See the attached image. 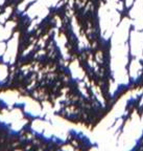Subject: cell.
<instances>
[{
    "label": "cell",
    "mask_w": 143,
    "mask_h": 151,
    "mask_svg": "<svg viewBox=\"0 0 143 151\" xmlns=\"http://www.w3.org/2000/svg\"><path fill=\"white\" fill-rule=\"evenodd\" d=\"M51 151H65V150H64V148H58V149H53Z\"/></svg>",
    "instance_id": "8"
},
{
    "label": "cell",
    "mask_w": 143,
    "mask_h": 151,
    "mask_svg": "<svg viewBox=\"0 0 143 151\" xmlns=\"http://www.w3.org/2000/svg\"><path fill=\"white\" fill-rule=\"evenodd\" d=\"M129 151H143V132H142V135L136 141L134 147Z\"/></svg>",
    "instance_id": "5"
},
{
    "label": "cell",
    "mask_w": 143,
    "mask_h": 151,
    "mask_svg": "<svg viewBox=\"0 0 143 151\" xmlns=\"http://www.w3.org/2000/svg\"><path fill=\"white\" fill-rule=\"evenodd\" d=\"M136 1H137V0H133V1H132V4L129 5V6L127 9V16L129 17V13H131L132 9L134 7V5H135V3H136Z\"/></svg>",
    "instance_id": "6"
},
{
    "label": "cell",
    "mask_w": 143,
    "mask_h": 151,
    "mask_svg": "<svg viewBox=\"0 0 143 151\" xmlns=\"http://www.w3.org/2000/svg\"><path fill=\"white\" fill-rule=\"evenodd\" d=\"M7 64H9V62H5L4 60H3V55H1V56H0V65L7 66Z\"/></svg>",
    "instance_id": "7"
},
{
    "label": "cell",
    "mask_w": 143,
    "mask_h": 151,
    "mask_svg": "<svg viewBox=\"0 0 143 151\" xmlns=\"http://www.w3.org/2000/svg\"><path fill=\"white\" fill-rule=\"evenodd\" d=\"M70 12L78 26V34L88 43L91 63L98 73L100 87L99 93L103 101L112 97L111 85L115 82L112 70V39L113 34L106 39L102 36L99 12L107 0H67Z\"/></svg>",
    "instance_id": "1"
},
{
    "label": "cell",
    "mask_w": 143,
    "mask_h": 151,
    "mask_svg": "<svg viewBox=\"0 0 143 151\" xmlns=\"http://www.w3.org/2000/svg\"><path fill=\"white\" fill-rule=\"evenodd\" d=\"M24 1H25V0H19V1H18V5L22 4V3H23V2H24Z\"/></svg>",
    "instance_id": "9"
},
{
    "label": "cell",
    "mask_w": 143,
    "mask_h": 151,
    "mask_svg": "<svg viewBox=\"0 0 143 151\" xmlns=\"http://www.w3.org/2000/svg\"><path fill=\"white\" fill-rule=\"evenodd\" d=\"M13 107L21 110L26 123L19 130H14L12 124L0 121V151H24L33 139V123L37 120L46 121L45 119H40L41 116L26 112L24 110L25 103H16Z\"/></svg>",
    "instance_id": "2"
},
{
    "label": "cell",
    "mask_w": 143,
    "mask_h": 151,
    "mask_svg": "<svg viewBox=\"0 0 143 151\" xmlns=\"http://www.w3.org/2000/svg\"><path fill=\"white\" fill-rule=\"evenodd\" d=\"M67 139L69 146L75 151H91L93 148L98 147L96 143H92L90 139L83 132L70 129L67 132Z\"/></svg>",
    "instance_id": "3"
},
{
    "label": "cell",
    "mask_w": 143,
    "mask_h": 151,
    "mask_svg": "<svg viewBox=\"0 0 143 151\" xmlns=\"http://www.w3.org/2000/svg\"><path fill=\"white\" fill-rule=\"evenodd\" d=\"M139 63H140V65H141V70H140L139 76L136 79H133V80L129 81V82L132 83L133 91H135V90H140L141 91V94H139L136 99H134L135 103H136L137 105H140L141 101H142V98H143V50H142V59L139 60Z\"/></svg>",
    "instance_id": "4"
}]
</instances>
